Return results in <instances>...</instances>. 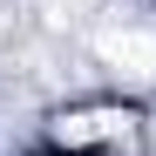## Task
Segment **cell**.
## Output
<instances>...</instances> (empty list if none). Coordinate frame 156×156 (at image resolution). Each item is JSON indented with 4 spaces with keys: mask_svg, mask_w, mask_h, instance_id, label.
Instances as JSON below:
<instances>
[{
    "mask_svg": "<svg viewBox=\"0 0 156 156\" xmlns=\"http://www.w3.org/2000/svg\"><path fill=\"white\" fill-rule=\"evenodd\" d=\"M95 55L109 61L122 82L156 88V27H109V34H95Z\"/></svg>",
    "mask_w": 156,
    "mask_h": 156,
    "instance_id": "cell-1",
    "label": "cell"
},
{
    "mask_svg": "<svg viewBox=\"0 0 156 156\" xmlns=\"http://www.w3.org/2000/svg\"><path fill=\"white\" fill-rule=\"evenodd\" d=\"M115 129H129V115H122V109H75V115H61V122H55V136L82 149V143H102V136H115Z\"/></svg>",
    "mask_w": 156,
    "mask_h": 156,
    "instance_id": "cell-2",
    "label": "cell"
}]
</instances>
